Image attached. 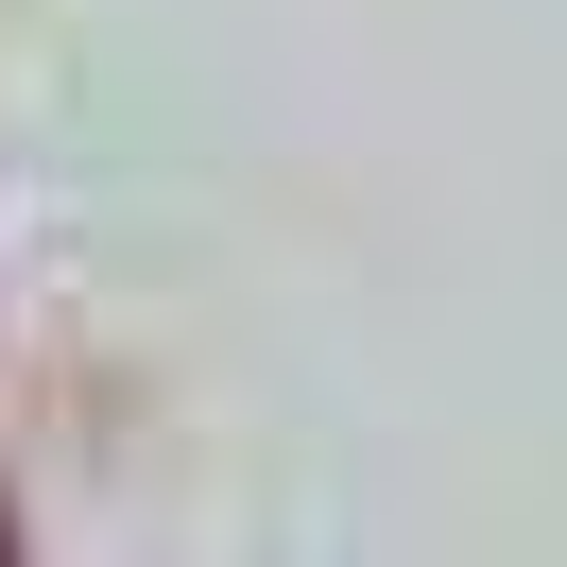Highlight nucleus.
I'll return each mask as SVG.
<instances>
[{
    "label": "nucleus",
    "mask_w": 567,
    "mask_h": 567,
    "mask_svg": "<svg viewBox=\"0 0 567 567\" xmlns=\"http://www.w3.org/2000/svg\"><path fill=\"white\" fill-rule=\"evenodd\" d=\"M0 567H18V550H0Z\"/></svg>",
    "instance_id": "f257e3e1"
}]
</instances>
